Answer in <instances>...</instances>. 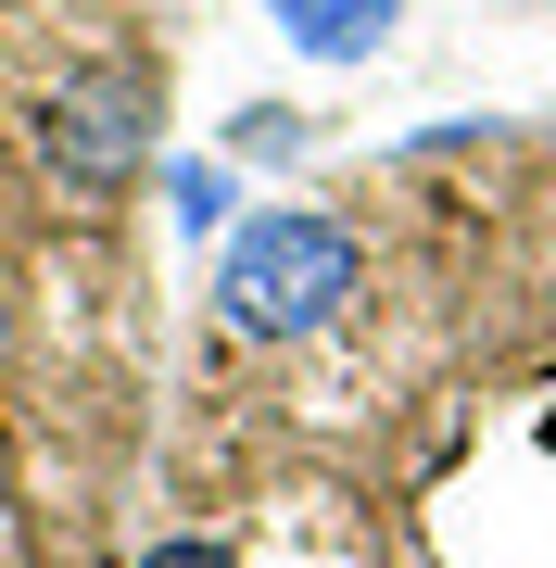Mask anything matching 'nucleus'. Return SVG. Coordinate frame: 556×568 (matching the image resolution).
Returning a JSON list of instances; mask_svg holds the SVG:
<instances>
[{"label":"nucleus","mask_w":556,"mask_h":568,"mask_svg":"<svg viewBox=\"0 0 556 568\" xmlns=\"http://www.w3.org/2000/svg\"><path fill=\"white\" fill-rule=\"evenodd\" d=\"M354 291H367V253H354V227L279 203L253 227H228V265H215V304L241 342H304V328H330Z\"/></svg>","instance_id":"nucleus-1"},{"label":"nucleus","mask_w":556,"mask_h":568,"mask_svg":"<svg viewBox=\"0 0 556 568\" xmlns=\"http://www.w3.org/2000/svg\"><path fill=\"white\" fill-rule=\"evenodd\" d=\"M140 568H228V556H215V544H152Z\"/></svg>","instance_id":"nucleus-5"},{"label":"nucleus","mask_w":556,"mask_h":568,"mask_svg":"<svg viewBox=\"0 0 556 568\" xmlns=\"http://www.w3.org/2000/svg\"><path fill=\"white\" fill-rule=\"evenodd\" d=\"M266 13H279V39L304 63H367L392 26H405V0H266Z\"/></svg>","instance_id":"nucleus-3"},{"label":"nucleus","mask_w":556,"mask_h":568,"mask_svg":"<svg viewBox=\"0 0 556 568\" xmlns=\"http://www.w3.org/2000/svg\"><path fill=\"white\" fill-rule=\"evenodd\" d=\"M39 140H51V164L77 190H127L152 164V77H140V63H89V77H63L51 114H39Z\"/></svg>","instance_id":"nucleus-2"},{"label":"nucleus","mask_w":556,"mask_h":568,"mask_svg":"<svg viewBox=\"0 0 556 568\" xmlns=\"http://www.w3.org/2000/svg\"><path fill=\"white\" fill-rule=\"evenodd\" d=\"M165 203H178V227H215V215H228V178H215V164H178Z\"/></svg>","instance_id":"nucleus-4"}]
</instances>
